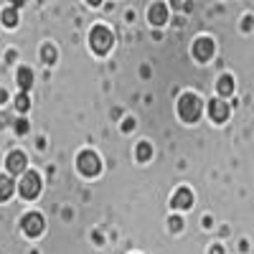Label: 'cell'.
<instances>
[{"mask_svg": "<svg viewBox=\"0 0 254 254\" xmlns=\"http://www.w3.org/2000/svg\"><path fill=\"white\" fill-rule=\"evenodd\" d=\"M23 231L28 237H38L44 231V216L41 214H26L23 216Z\"/></svg>", "mask_w": 254, "mask_h": 254, "instance_id": "obj_5", "label": "cell"}, {"mask_svg": "<svg viewBox=\"0 0 254 254\" xmlns=\"http://www.w3.org/2000/svg\"><path fill=\"white\" fill-rule=\"evenodd\" d=\"M76 163H79V171H81L84 176H97L99 168H102V165H99V158H97L92 150H84Z\"/></svg>", "mask_w": 254, "mask_h": 254, "instance_id": "obj_4", "label": "cell"}, {"mask_svg": "<svg viewBox=\"0 0 254 254\" xmlns=\"http://www.w3.org/2000/svg\"><path fill=\"white\" fill-rule=\"evenodd\" d=\"M18 188H20V193H23V198H36L41 193V176L33 173V171H26L20 183H18Z\"/></svg>", "mask_w": 254, "mask_h": 254, "instance_id": "obj_3", "label": "cell"}, {"mask_svg": "<svg viewBox=\"0 0 254 254\" xmlns=\"http://www.w3.org/2000/svg\"><path fill=\"white\" fill-rule=\"evenodd\" d=\"M190 203H193V193L188 188H178L173 196V208H188Z\"/></svg>", "mask_w": 254, "mask_h": 254, "instance_id": "obj_10", "label": "cell"}, {"mask_svg": "<svg viewBox=\"0 0 254 254\" xmlns=\"http://www.w3.org/2000/svg\"><path fill=\"white\" fill-rule=\"evenodd\" d=\"M5 168L8 173L15 176V173H26V155L23 153H10L8 160H5Z\"/></svg>", "mask_w": 254, "mask_h": 254, "instance_id": "obj_7", "label": "cell"}, {"mask_svg": "<svg viewBox=\"0 0 254 254\" xmlns=\"http://www.w3.org/2000/svg\"><path fill=\"white\" fill-rule=\"evenodd\" d=\"M181 224H183L181 219H171V229H173V231H178V229H181Z\"/></svg>", "mask_w": 254, "mask_h": 254, "instance_id": "obj_19", "label": "cell"}, {"mask_svg": "<svg viewBox=\"0 0 254 254\" xmlns=\"http://www.w3.org/2000/svg\"><path fill=\"white\" fill-rule=\"evenodd\" d=\"M89 41H92V49L97 51V54H107L110 49H112V31L110 28H104V26H97L94 31H92V36H89Z\"/></svg>", "mask_w": 254, "mask_h": 254, "instance_id": "obj_2", "label": "cell"}, {"mask_svg": "<svg viewBox=\"0 0 254 254\" xmlns=\"http://www.w3.org/2000/svg\"><path fill=\"white\" fill-rule=\"evenodd\" d=\"M31 84H33L31 69H28V66H20V69H18V87L26 92V89H31Z\"/></svg>", "mask_w": 254, "mask_h": 254, "instance_id": "obj_11", "label": "cell"}, {"mask_svg": "<svg viewBox=\"0 0 254 254\" xmlns=\"http://www.w3.org/2000/svg\"><path fill=\"white\" fill-rule=\"evenodd\" d=\"M178 112H181V117H183L186 122H196V120L201 117V99H198L196 94L186 92V94L178 99Z\"/></svg>", "mask_w": 254, "mask_h": 254, "instance_id": "obj_1", "label": "cell"}, {"mask_svg": "<svg viewBox=\"0 0 254 254\" xmlns=\"http://www.w3.org/2000/svg\"><path fill=\"white\" fill-rule=\"evenodd\" d=\"M193 56L198 61H208L211 56H214V41L211 38H198L193 44Z\"/></svg>", "mask_w": 254, "mask_h": 254, "instance_id": "obj_6", "label": "cell"}, {"mask_svg": "<svg viewBox=\"0 0 254 254\" xmlns=\"http://www.w3.org/2000/svg\"><path fill=\"white\" fill-rule=\"evenodd\" d=\"M231 92H234V79H231L229 74H224L221 79H219V94H231Z\"/></svg>", "mask_w": 254, "mask_h": 254, "instance_id": "obj_12", "label": "cell"}, {"mask_svg": "<svg viewBox=\"0 0 254 254\" xmlns=\"http://www.w3.org/2000/svg\"><path fill=\"white\" fill-rule=\"evenodd\" d=\"M208 254H224V249L219 247V244H214V247H211V252Z\"/></svg>", "mask_w": 254, "mask_h": 254, "instance_id": "obj_20", "label": "cell"}, {"mask_svg": "<svg viewBox=\"0 0 254 254\" xmlns=\"http://www.w3.org/2000/svg\"><path fill=\"white\" fill-rule=\"evenodd\" d=\"M13 193V181L8 176H0V198H10Z\"/></svg>", "mask_w": 254, "mask_h": 254, "instance_id": "obj_13", "label": "cell"}, {"mask_svg": "<svg viewBox=\"0 0 254 254\" xmlns=\"http://www.w3.org/2000/svg\"><path fill=\"white\" fill-rule=\"evenodd\" d=\"M15 132H18V135H26V132H28V122H26V120H18V122H15Z\"/></svg>", "mask_w": 254, "mask_h": 254, "instance_id": "obj_18", "label": "cell"}, {"mask_svg": "<svg viewBox=\"0 0 254 254\" xmlns=\"http://www.w3.org/2000/svg\"><path fill=\"white\" fill-rule=\"evenodd\" d=\"M150 155H153L150 142H140V145H137V160H147Z\"/></svg>", "mask_w": 254, "mask_h": 254, "instance_id": "obj_15", "label": "cell"}, {"mask_svg": "<svg viewBox=\"0 0 254 254\" xmlns=\"http://www.w3.org/2000/svg\"><path fill=\"white\" fill-rule=\"evenodd\" d=\"M147 18H150V23H153V26H163L165 20H168V5H165V3H155V5H150V10H147Z\"/></svg>", "mask_w": 254, "mask_h": 254, "instance_id": "obj_9", "label": "cell"}, {"mask_svg": "<svg viewBox=\"0 0 254 254\" xmlns=\"http://www.w3.org/2000/svg\"><path fill=\"white\" fill-rule=\"evenodd\" d=\"M208 115H211V120H214V122H224L229 117V104L221 102V99H214V102L208 104Z\"/></svg>", "mask_w": 254, "mask_h": 254, "instance_id": "obj_8", "label": "cell"}, {"mask_svg": "<svg viewBox=\"0 0 254 254\" xmlns=\"http://www.w3.org/2000/svg\"><path fill=\"white\" fill-rule=\"evenodd\" d=\"M31 107V99H28V94L26 92H20L18 97H15V110H20V112H26Z\"/></svg>", "mask_w": 254, "mask_h": 254, "instance_id": "obj_14", "label": "cell"}, {"mask_svg": "<svg viewBox=\"0 0 254 254\" xmlns=\"http://www.w3.org/2000/svg\"><path fill=\"white\" fill-rule=\"evenodd\" d=\"M3 23H5V26H8V28H13V26H15V23H18V13H15V8H13V10H10V8H8V10H5V13H3Z\"/></svg>", "mask_w": 254, "mask_h": 254, "instance_id": "obj_16", "label": "cell"}, {"mask_svg": "<svg viewBox=\"0 0 254 254\" xmlns=\"http://www.w3.org/2000/svg\"><path fill=\"white\" fill-rule=\"evenodd\" d=\"M44 61H46V64H54V61H56V51H54V46H44Z\"/></svg>", "mask_w": 254, "mask_h": 254, "instance_id": "obj_17", "label": "cell"}]
</instances>
